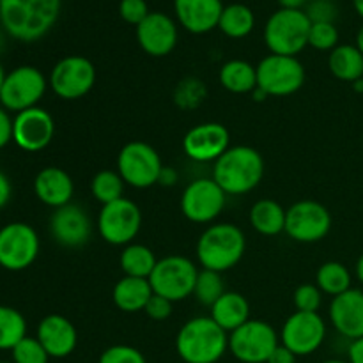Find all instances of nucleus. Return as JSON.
<instances>
[{"label": "nucleus", "mask_w": 363, "mask_h": 363, "mask_svg": "<svg viewBox=\"0 0 363 363\" xmlns=\"http://www.w3.org/2000/svg\"><path fill=\"white\" fill-rule=\"evenodd\" d=\"M155 252L149 247L140 243H130L123 248L119 257V266L126 277H137V279H149L156 268Z\"/></svg>", "instance_id": "nucleus-30"}, {"label": "nucleus", "mask_w": 363, "mask_h": 363, "mask_svg": "<svg viewBox=\"0 0 363 363\" xmlns=\"http://www.w3.org/2000/svg\"><path fill=\"white\" fill-rule=\"evenodd\" d=\"M354 273H357L358 282H360L363 286V254L360 255V259L357 261V268H354Z\"/></svg>", "instance_id": "nucleus-50"}, {"label": "nucleus", "mask_w": 363, "mask_h": 363, "mask_svg": "<svg viewBox=\"0 0 363 363\" xmlns=\"http://www.w3.org/2000/svg\"><path fill=\"white\" fill-rule=\"evenodd\" d=\"M155 294L149 279H137V277L124 275L119 282L113 286L112 300L119 311L126 314H137L144 312L145 305Z\"/></svg>", "instance_id": "nucleus-26"}, {"label": "nucleus", "mask_w": 363, "mask_h": 363, "mask_svg": "<svg viewBox=\"0 0 363 363\" xmlns=\"http://www.w3.org/2000/svg\"><path fill=\"white\" fill-rule=\"evenodd\" d=\"M230 147V133L220 123H202L186 131L183 151L197 163H215Z\"/></svg>", "instance_id": "nucleus-18"}, {"label": "nucleus", "mask_w": 363, "mask_h": 363, "mask_svg": "<svg viewBox=\"0 0 363 363\" xmlns=\"http://www.w3.org/2000/svg\"><path fill=\"white\" fill-rule=\"evenodd\" d=\"M62 0H0V25L9 38L34 43L57 23Z\"/></svg>", "instance_id": "nucleus-1"}, {"label": "nucleus", "mask_w": 363, "mask_h": 363, "mask_svg": "<svg viewBox=\"0 0 363 363\" xmlns=\"http://www.w3.org/2000/svg\"><path fill=\"white\" fill-rule=\"evenodd\" d=\"M144 312L149 319H152V321H165V319H169L170 314H172V301L160 296V294H152L151 300L145 305Z\"/></svg>", "instance_id": "nucleus-43"}, {"label": "nucleus", "mask_w": 363, "mask_h": 363, "mask_svg": "<svg viewBox=\"0 0 363 363\" xmlns=\"http://www.w3.org/2000/svg\"><path fill=\"white\" fill-rule=\"evenodd\" d=\"M286 211L273 199H261L250 208V225L262 236H279L286 233Z\"/></svg>", "instance_id": "nucleus-27"}, {"label": "nucleus", "mask_w": 363, "mask_h": 363, "mask_svg": "<svg viewBox=\"0 0 363 363\" xmlns=\"http://www.w3.org/2000/svg\"><path fill=\"white\" fill-rule=\"evenodd\" d=\"M209 318L227 333H233L245 323L250 321V303L243 294L236 291H227L211 307Z\"/></svg>", "instance_id": "nucleus-25"}, {"label": "nucleus", "mask_w": 363, "mask_h": 363, "mask_svg": "<svg viewBox=\"0 0 363 363\" xmlns=\"http://www.w3.org/2000/svg\"><path fill=\"white\" fill-rule=\"evenodd\" d=\"M4 80H6V71H4L2 64H0V91H2V85H4Z\"/></svg>", "instance_id": "nucleus-55"}, {"label": "nucleus", "mask_w": 363, "mask_h": 363, "mask_svg": "<svg viewBox=\"0 0 363 363\" xmlns=\"http://www.w3.org/2000/svg\"><path fill=\"white\" fill-rule=\"evenodd\" d=\"M279 335L269 323L250 319L229 335V351L241 363H266L279 346Z\"/></svg>", "instance_id": "nucleus-10"}, {"label": "nucleus", "mask_w": 363, "mask_h": 363, "mask_svg": "<svg viewBox=\"0 0 363 363\" xmlns=\"http://www.w3.org/2000/svg\"><path fill=\"white\" fill-rule=\"evenodd\" d=\"M142 229V211L133 201L123 197L105 204L98 216V230L103 241L113 247L133 243Z\"/></svg>", "instance_id": "nucleus-11"}, {"label": "nucleus", "mask_w": 363, "mask_h": 363, "mask_svg": "<svg viewBox=\"0 0 363 363\" xmlns=\"http://www.w3.org/2000/svg\"><path fill=\"white\" fill-rule=\"evenodd\" d=\"M220 85L233 94H248L257 87V69L241 59L227 60L218 73Z\"/></svg>", "instance_id": "nucleus-29"}, {"label": "nucleus", "mask_w": 363, "mask_h": 363, "mask_svg": "<svg viewBox=\"0 0 363 363\" xmlns=\"http://www.w3.org/2000/svg\"><path fill=\"white\" fill-rule=\"evenodd\" d=\"M162 169L163 163L158 151L147 142H128L117 155V172L128 186L137 190L158 184Z\"/></svg>", "instance_id": "nucleus-6"}, {"label": "nucleus", "mask_w": 363, "mask_h": 363, "mask_svg": "<svg viewBox=\"0 0 363 363\" xmlns=\"http://www.w3.org/2000/svg\"><path fill=\"white\" fill-rule=\"evenodd\" d=\"M48 227L55 243L66 248L84 247L92 234L91 218L84 208L73 202L57 208L50 216Z\"/></svg>", "instance_id": "nucleus-19"}, {"label": "nucleus", "mask_w": 363, "mask_h": 363, "mask_svg": "<svg viewBox=\"0 0 363 363\" xmlns=\"http://www.w3.org/2000/svg\"><path fill=\"white\" fill-rule=\"evenodd\" d=\"M311 20L303 9H279L264 25V43L275 55L296 57L308 46Z\"/></svg>", "instance_id": "nucleus-5"}, {"label": "nucleus", "mask_w": 363, "mask_h": 363, "mask_svg": "<svg viewBox=\"0 0 363 363\" xmlns=\"http://www.w3.org/2000/svg\"><path fill=\"white\" fill-rule=\"evenodd\" d=\"M11 195H13V186H11L9 177L0 170V209L6 208L7 202L11 201Z\"/></svg>", "instance_id": "nucleus-46"}, {"label": "nucleus", "mask_w": 363, "mask_h": 363, "mask_svg": "<svg viewBox=\"0 0 363 363\" xmlns=\"http://www.w3.org/2000/svg\"><path fill=\"white\" fill-rule=\"evenodd\" d=\"M255 14L245 4H229L223 7L218 28L230 39H243L254 30Z\"/></svg>", "instance_id": "nucleus-31"}, {"label": "nucleus", "mask_w": 363, "mask_h": 363, "mask_svg": "<svg viewBox=\"0 0 363 363\" xmlns=\"http://www.w3.org/2000/svg\"><path fill=\"white\" fill-rule=\"evenodd\" d=\"M119 16L123 18L126 23L138 27V25L149 16L147 2H145V0H121Z\"/></svg>", "instance_id": "nucleus-42"}, {"label": "nucleus", "mask_w": 363, "mask_h": 363, "mask_svg": "<svg viewBox=\"0 0 363 363\" xmlns=\"http://www.w3.org/2000/svg\"><path fill=\"white\" fill-rule=\"evenodd\" d=\"M206 94H208V89H206L204 82L195 77H188L177 84L176 91H174V101L179 108L190 112V110L202 105Z\"/></svg>", "instance_id": "nucleus-36"}, {"label": "nucleus", "mask_w": 363, "mask_h": 363, "mask_svg": "<svg viewBox=\"0 0 363 363\" xmlns=\"http://www.w3.org/2000/svg\"><path fill=\"white\" fill-rule=\"evenodd\" d=\"M308 45L319 52H332L339 46V28L335 23H312Z\"/></svg>", "instance_id": "nucleus-38"}, {"label": "nucleus", "mask_w": 363, "mask_h": 363, "mask_svg": "<svg viewBox=\"0 0 363 363\" xmlns=\"http://www.w3.org/2000/svg\"><path fill=\"white\" fill-rule=\"evenodd\" d=\"M13 363H48L50 354L35 337H25L11 351Z\"/></svg>", "instance_id": "nucleus-37"}, {"label": "nucleus", "mask_w": 363, "mask_h": 363, "mask_svg": "<svg viewBox=\"0 0 363 363\" xmlns=\"http://www.w3.org/2000/svg\"><path fill=\"white\" fill-rule=\"evenodd\" d=\"M223 7L222 0H174L177 21L191 34H206L218 27Z\"/></svg>", "instance_id": "nucleus-23"}, {"label": "nucleus", "mask_w": 363, "mask_h": 363, "mask_svg": "<svg viewBox=\"0 0 363 363\" xmlns=\"http://www.w3.org/2000/svg\"><path fill=\"white\" fill-rule=\"evenodd\" d=\"M35 339L41 342L50 358H66L77 350L78 332L67 318L50 314L39 321Z\"/></svg>", "instance_id": "nucleus-22"}, {"label": "nucleus", "mask_w": 363, "mask_h": 363, "mask_svg": "<svg viewBox=\"0 0 363 363\" xmlns=\"http://www.w3.org/2000/svg\"><path fill=\"white\" fill-rule=\"evenodd\" d=\"M328 67L337 80L357 84L363 78V53L357 45H339L330 52Z\"/></svg>", "instance_id": "nucleus-28"}, {"label": "nucleus", "mask_w": 363, "mask_h": 363, "mask_svg": "<svg viewBox=\"0 0 363 363\" xmlns=\"http://www.w3.org/2000/svg\"><path fill=\"white\" fill-rule=\"evenodd\" d=\"M176 351L184 363H216L229 351V335L211 318L199 315L181 326Z\"/></svg>", "instance_id": "nucleus-3"}, {"label": "nucleus", "mask_w": 363, "mask_h": 363, "mask_svg": "<svg viewBox=\"0 0 363 363\" xmlns=\"http://www.w3.org/2000/svg\"><path fill=\"white\" fill-rule=\"evenodd\" d=\"M351 282H353L351 272L346 264L339 261L325 262L319 266L318 273H315V286L323 291V294L333 298L350 291Z\"/></svg>", "instance_id": "nucleus-32"}, {"label": "nucleus", "mask_w": 363, "mask_h": 363, "mask_svg": "<svg viewBox=\"0 0 363 363\" xmlns=\"http://www.w3.org/2000/svg\"><path fill=\"white\" fill-rule=\"evenodd\" d=\"M137 41L147 55H169L177 45L176 21L160 11L149 13V16L137 27Z\"/></svg>", "instance_id": "nucleus-20"}, {"label": "nucleus", "mask_w": 363, "mask_h": 363, "mask_svg": "<svg viewBox=\"0 0 363 363\" xmlns=\"http://www.w3.org/2000/svg\"><path fill=\"white\" fill-rule=\"evenodd\" d=\"M39 236L25 222H11L0 229V266L7 272L30 268L39 255Z\"/></svg>", "instance_id": "nucleus-13"}, {"label": "nucleus", "mask_w": 363, "mask_h": 363, "mask_svg": "<svg viewBox=\"0 0 363 363\" xmlns=\"http://www.w3.org/2000/svg\"><path fill=\"white\" fill-rule=\"evenodd\" d=\"M34 194L43 204L57 209L69 204L74 194V183L60 167H45L34 179Z\"/></svg>", "instance_id": "nucleus-24"}, {"label": "nucleus", "mask_w": 363, "mask_h": 363, "mask_svg": "<svg viewBox=\"0 0 363 363\" xmlns=\"http://www.w3.org/2000/svg\"><path fill=\"white\" fill-rule=\"evenodd\" d=\"M252 96H254L255 101H264L266 98H269V96L266 94V92L262 91V89H259V87H255L254 91H252Z\"/></svg>", "instance_id": "nucleus-51"}, {"label": "nucleus", "mask_w": 363, "mask_h": 363, "mask_svg": "<svg viewBox=\"0 0 363 363\" xmlns=\"http://www.w3.org/2000/svg\"><path fill=\"white\" fill-rule=\"evenodd\" d=\"M48 89V80L35 66H18L6 74L0 105L9 112H23L34 108Z\"/></svg>", "instance_id": "nucleus-9"}, {"label": "nucleus", "mask_w": 363, "mask_h": 363, "mask_svg": "<svg viewBox=\"0 0 363 363\" xmlns=\"http://www.w3.org/2000/svg\"><path fill=\"white\" fill-rule=\"evenodd\" d=\"M25 337L27 321L23 314L13 307L0 305V351H13V347Z\"/></svg>", "instance_id": "nucleus-33"}, {"label": "nucleus", "mask_w": 363, "mask_h": 363, "mask_svg": "<svg viewBox=\"0 0 363 363\" xmlns=\"http://www.w3.org/2000/svg\"><path fill=\"white\" fill-rule=\"evenodd\" d=\"M298 312H319L323 305V291L315 284H301L293 294Z\"/></svg>", "instance_id": "nucleus-39"}, {"label": "nucleus", "mask_w": 363, "mask_h": 363, "mask_svg": "<svg viewBox=\"0 0 363 363\" xmlns=\"http://www.w3.org/2000/svg\"><path fill=\"white\" fill-rule=\"evenodd\" d=\"M326 323L319 312H294L286 319L280 340L296 357H308L325 344Z\"/></svg>", "instance_id": "nucleus-16"}, {"label": "nucleus", "mask_w": 363, "mask_h": 363, "mask_svg": "<svg viewBox=\"0 0 363 363\" xmlns=\"http://www.w3.org/2000/svg\"><path fill=\"white\" fill-rule=\"evenodd\" d=\"M227 293L225 282H223L222 273L209 272V269H202L199 272L197 282H195L194 296L201 301L202 305L211 308L223 294Z\"/></svg>", "instance_id": "nucleus-35"}, {"label": "nucleus", "mask_w": 363, "mask_h": 363, "mask_svg": "<svg viewBox=\"0 0 363 363\" xmlns=\"http://www.w3.org/2000/svg\"><path fill=\"white\" fill-rule=\"evenodd\" d=\"M227 194L213 177H199L191 181L181 197V211L194 223H211L222 215Z\"/></svg>", "instance_id": "nucleus-15"}, {"label": "nucleus", "mask_w": 363, "mask_h": 363, "mask_svg": "<svg viewBox=\"0 0 363 363\" xmlns=\"http://www.w3.org/2000/svg\"><path fill=\"white\" fill-rule=\"evenodd\" d=\"M280 4V9H303L311 0H277Z\"/></svg>", "instance_id": "nucleus-49"}, {"label": "nucleus", "mask_w": 363, "mask_h": 363, "mask_svg": "<svg viewBox=\"0 0 363 363\" xmlns=\"http://www.w3.org/2000/svg\"><path fill=\"white\" fill-rule=\"evenodd\" d=\"M124 179L119 176V172L113 170H101L96 174L91 181V194L92 197L103 206L110 204L113 201L123 199L124 194Z\"/></svg>", "instance_id": "nucleus-34"}, {"label": "nucleus", "mask_w": 363, "mask_h": 363, "mask_svg": "<svg viewBox=\"0 0 363 363\" xmlns=\"http://www.w3.org/2000/svg\"><path fill=\"white\" fill-rule=\"evenodd\" d=\"M353 85H354V89H357V91L363 92V78H362V80H358L357 84H353Z\"/></svg>", "instance_id": "nucleus-56"}, {"label": "nucleus", "mask_w": 363, "mask_h": 363, "mask_svg": "<svg viewBox=\"0 0 363 363\" xmlns=\"http://www.w3.org/2000/svg\"><path fill=\"white\" fill-rule=\"evenodd\" d=\"M257 87L273 98H286L305 84V67L296 57L269 53L255 66Z\"/></svg>", "instance_id": "nucleus-8"}, {"label": "nucleus", "mask_w": 363, "mask_h": 363, "mask_svg": "<svg viewBox=\"0 0 363 363\" xmlns=\"http://www.w3.org/2000/svg\"><path fill=\"white\" fill-rule=\"evenodd\" d=\"M296 354L293 353L291 350H287L284 344H279L277 346V350L273 351L272 357L268 358V362L266 363H296Z\"/></svg>", "instance_id": "nucleus-45"}, {"label": "nucleus", "mask_w": 363, "mask_h": 363, "mask_svg": "<svg viewBox=\"0 0 363 363\" xmlns=\"http://www.w3.org/2000/svg\"><path fill=\"white\" fill-rule=\"evenodd\" d=\"M332 229L328 208L318 201H298L286 211V234L298 243H318Z\"/></svg>", "instance_id": "nucleus-14"}, {"label": "nucleus", "mask_w": 363, "mask_h": 363, "mask_svg": "<svg viewBox=\"0 0 363 363\" xmlns=\"http://www.w3.org/2000/svg\"><path fill=\"white\" fill-rule=\"evenodd\" d=\"M332 2H333V0H332Z\"/></svg>", "instance_id": "nucleus-59"}, {"label": "nucleus", "mask_w": 363, "mask_h": 363, "mask_svg": "<svg viewBox=\"0 0 363 363\" xmlns=\"http://www.w3.org/2000/svg\"><path fill=\"white\" fill-rule=\"evenodd\" d=\"M197 277L199 269L194 261L183 255H169L158 259L155 272L149 277V282L155 294L176 303L194 294Z\"/></svg>", "instance_id": "nucleus-7"}, {"label": "nucleus", "mask_w": 363, "mask_h": 363, "mask_svg": "<svg viewBox=\"0 0 363 363\" xmlns=\"http://www.w3.org/2000/svg\"><path fill=\"white\" fill-rule=\"evenodd\" d=\"M347 362L363 363V337L362 339L351 340L350 350H347Z\"/></svg>", "instance_id": "nucleus-48"}, {"label": "nucleus", "mask_w": 363, "mask_h": 363, "mask_svg": "<svg viewBox=\"0 0 363 363\" xmlns=\"http://www.w3.org/2000/svg\"><path fill=\"white\" fill-rule=\"evenodd\" d=\"M245 250L247 238L234 223H213L197 241L199 264L209 272H229L243 259Z\"/></svg>", "instance_id": "nucleus-4"}, {"label": "nucleus", "mask_w": 363, "mask_h": 363, "mask_svg": "<svg viewBox=\"0 0 363 363\" xmlns=\"http://www.w3.org/2000/svg\"><path fill=\"white\" fill-rule=\"evenodd\" d=\"M353 6L357 9V13L363 18V0H353Z\"/></svg>", "instance_id": "nucleus-54"}, {"label": "nucleus", "mask_w": 363, "mask_h": 363, "mask_svg": "<svg viewBox=\"0 0 363 363\" xmlns=\"http://www.w3.org/2000/svg\"><path fill=\"white\" fill-rule=\"evenodd\" d=\"M98 363H147L145 357L133 346L126 344H116L106 347L99 357Z\"/></svg>", "instance_id": "nucleus-40"}, {"label": "nucleus", "mask_w": 363, "mask_h": 363, "mask_svg": "<svg viewBox=\"0 0 363 363\" xmlns=\"http://www.w3.org/2000/svg\"><path fill=\"white\" fill-rule=\"evenodd\" d=\"M96 84V67L87 57L67 55L53 66L48 85L55 96L66 101H74L92 91Z\"/></svg>", "instance_id": "nucleus-12"}, {"label": "nucleus", "mask_w": 363, "mask_h": 363, "mask_svg": "<svg viewBox=\"0 0 363 363\" xmlns=\"http://www.w3.org/2000/svg\"><path fill=\"white\" fill-rule=\"evenodd\" d=\"M0 363H13V362H0Z\"/></svg>", "instance_id": "nucleus-58"}, {"label": "nucleus", "mask_w": 363, "mask_h": 363, "mask_svg": "<svg viewBox=\"0 0 363 363\" xmlns=\"http://www.w3.org/2000/svg\"><path fill=\"white\" fill-rule=\"evenodd\" d=\"M330 323L344 339L357 340L363 337V291L351 287L330 303Z\"/></svg>", "instance_id": "nucleus-21"}, {"label": "nucleus", "mask_w": 363, "mask_h": 363, "mask_svg": "<svg viewBox=\"0 0 363 363\" xmlns=\"http://www.w3.org/2000/svg\"><path fill=\"white\" fill-rule=\"evenodd\" d=\"M6 30L2 28V25H0V53L4 52V48H6Z\"/></svg>", "instance_id": "nucleus-53"}, {"label": "nucleus", "mask_w": 363, "mask_h": 363, "mask_svg": "<svg viewBox=\"0 0 363 363\" xmlns=\"http://www.w3.org/2000/svg\"><path fill=\"white\" fill-rule=\"evenodd\" d=\"M303 11L311 23H335L339 16V11L332 0H311Z\"/></svg>", "instance_id": "nucleus-41"}, {"label": "nucleus", "mask_w": 363, "mask_h": 363, "mask_svg": "<svg viewBox=\"0 0 363 363\" xmlns=\"http://www.w3.org/2000/svg\"><path fill=\"white\" fill-rule=\"evenodd\" d=\"M357 48L363 53V25L358 28V32H357Z\"/></svg>", "instance_id": "nucleus-52"}, {"label": "nucleus", "mask_w": 363, "mask_h": 363, "mask_svg": "<svg viewBox=\"0 0 363 363\" xmlns=\"http://www.w3.org/2000/svg\"><path fill=\"white\" fill-rule=\"evenodd\" d=\"M55 137V121L41 106L23 110L13 119V142L27 152L48 147Z\"/></svg>", "instance_id": "nucleus-17"}, {"label": "nucleus", "mask_w": 363, "mask_h": 363, "mask_svg": "<svg viewBox=\"0 0 363 363\" xmlns=\"http://www.w3.org/2000/svg\"><path fill=\"white\" fill-rule=\"evenodd\" d=\"M13 140V119L4 106H0V149Z\"/></svg>", "instance_id": "nucleus-44"}, {"label": "nucleus", "mask_w": 363, "mask_h": 363, "mask_svg": "<svg viewBox=\"0 0 363 363\" xmlns=\"http://www.w3.org/2000/svg\"><path fill=\"white\" fill-rule=\"evenodd\" d=\"M264 177V158L250 145L229 147L213 165V179L227 195L255 190Z\"/></svg>", "instance_id": "nucleus-2"}, {"label": "nucleus", "mask_w": 363, "mask_h": 363, "mask_svg": "<svg viewBox=\"0 0 363 363\" xmlns=\"http://www.w3.org/2000/svg\"><path fill=\"white\" fill-rule=\"evenodd\" d=\"M321 363H350V362H346V360H337V358H332V360H325V362H321Z\"/></svg>", "instance_id": "nucleus-57"}, {"label": "nucleus", "mask_w": 363, "mask_h": 363, "mask_svg": "<svg viewBox=\"0 0 363 363\" xmlns=\"http://www.w3.org/2000/svg\"><path fill=\"white\" fill-rule=\"evenodd\" d=\"M177 181H179V174H177V170L174 169V167L163 165L162 172H160V177H158V184H162V186H174Z\"/></svg>", "instance_id": "nucleus-47"}]
</instances>
